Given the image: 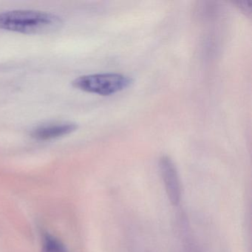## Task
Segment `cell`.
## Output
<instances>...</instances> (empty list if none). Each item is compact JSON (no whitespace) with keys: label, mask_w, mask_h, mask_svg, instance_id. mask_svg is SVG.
Segmentation results:
<instances>
[{"label":"cell","mask_w":252,"mask_h":252,"mask_svg":"<svg viewBox=\"0 0 252 252\" xmlns=\"http://www.w3.org/2000/svg\"><path fill=\"white\" fill-rule=\"evenodd\" d=\"M63 20L59 16L44 11L15 10L0 13V29L24 33L44 34L59 30Z\"/></svg>","instance_id":"obj_1"},{"label":"cell","mask_w":252,"mask_h":252,"mask_svg":"<svg viewBox=\"0 0 252 252\" xmlns=\"http://www.w3.org/2000/svg\"><path fill=\"white\" fill-rule=\"evenodd\" d=\"M133 79L121 73H105L79 76L72 82L76 89L90 94L110 95L121 92L132 85Z\"/></svg>","instance_id":"obj_2"},{"label":"cell","mask_w":252,"mask_h":252,"mask_svg":"<svg viewBox=\"0 0 252 252\" xmlns=\"http://www.w3.org/2000/svg\"><path fill=\"white\" fill-rule=\"evenodd\" d=\"M159 167L168 198L173 206H178L181 200V186L176 166L169 156H164L159 160Z\"/></svg>","instance_id":"obj_3"},{"label":"cell","mask_w":252,"mask_h":252,"mask_svg":"<svg viewBox=\"0 0 252 252\" xmlns=\"http://www.w3.org/2000/svg\"><path fill=\"white\" fill-rule=\"evenodd\" d=\"M78 127V125L73 122H49L35 126L31 131L30 135L37 141H50L69 135L75 132Z\"/></svg>","instance_id":"obj_4"},{"label":"cell","mask_w":252,"mask_h":252,"mask_svg":"<svg viewBox=\"0 0 252 252\" xmlns=\"http://www.w3.org/2000/svg\"><path fill=\"white\" fill-rule=\"evenodd\" d=\"M42 252H66V250L58 240L48 236L44 241Z\"/></svg>","instance_id":"obj_5"}]
</instances>
